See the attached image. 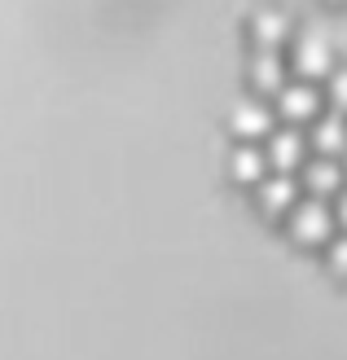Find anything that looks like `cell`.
<instances>
[{
    "label": "cell",
    "mask_w": 347,
    "mask_h": 360,
    "mask_svg": "<svg viewBox=\"0 0 347 360\" xmlns=\"http://www.w3.org/2000/svg\"><path fill=\"white\" fill-rule=\"evenodd\" d=\"M290 233H295V242H330L334 238V211L321 198L295 202L290 207Z\"/></svg>",
    "instance_id": "obj_1"
},
{
    "label": "cell",
    "mask_w": 347,
    "mask_h": 360,
    "mask_svg": "<svg viewBox=\"0 0 347 360\" xmlns=\"http://www.w3.org/2000/svg\"><path fill=\"white\" fill-rule=\"evenodd\" d=\"M277 115H286L290 123H313L321 115V93H317V84H286L282 93H277Z\"/></svg>",
    "instance_id": "obj_2"
},
{
    "label": "cell",
    "mask_w": 347,
    "mask_h": 360,
    "mask_svg": "<svg viewBox=\"0 0 347 360\" xmlns=\"http://www.w3.org/2000/svg\"><path fill=\"white\" fill-rule=\"evenodd\" d=\"M330 70H334V49H330V40L308 35V40L295 44V75H303L308 84H313V79H325Z\"/></svg>",
    "instance_id": "obj_3"
},
{
    "label": "cell",
    "mask_w": 347,
    "mask_h": 360,
    "mask_svg": "<svg viewBox=\"0 0 347 360\" xmlns=\"http://www.w3.org/2000/svg\"><path fill=\"white\" fill-rule=\"evenodd\" d=\"M313 146L321 150V158H339L347 154V115H317L313 119Z\"/></svg>",
    "instance_id": "obj_4"
},
{
    "label": "cell",
    "mask_w": 347,
    "mask_h": 360,
    "mask_svg": "<svg viewBox=\"0 0 347 360\" xmlns=\"http://www.w3.org/2000/svg\"><path fill=\"white\" fill-rule=\"evenodd\" d=\"M303 154H308V146H303V136L295 132V128H286V132H277L268 141V167H277V172H295L299 163H303Z\"/></svg>",
    "instance_id": "obj_5"
},
{
    "label": "cell",
    "mask_w": 347,
    "mask_h": 360,
    "mask_svg": "<svg viewBox=\"0 0 347 360\" xmlns=\"http://www.w3.org/2000/svg\"><path fill=\"white\" fill-rule=\"evenodd\" d=\"M251 84H255V93H282V88H286V66H282L277 53H268V49L255 53V62H251Z\"/></svg>",
    "instance_id": "obj_6"
},
{
    "label": "cell",
    "mask_w": 347,
    "mask_h": 360,
    "mask_svg": "<svg viewBox=\"0 0 347 360\" xmlns=\"http://www.w3.org/2000/svg\"><path fill=\"white\" fill-rule=\"evenodd\" d=\"M303 180H308V189H313V198L343 193V167H339V158H317V163H308Z\"/></svg>",
    "instance_id": "obj_7"
},
{
    "label": "cell",
    "mask_w": 347,
    "mask_h": 360,
    "mask_svg": "<svg viewBox=\"0 0 347 360\" xmlns=\"http://www.w3.org/2000/svg\"><path fill=\"white\" fill-rule=\"evenodd\" d=\"M295 193H299V189H295V180H290L286 172L260 180V207H264V211H290V207L299 202Z\"/></svg>",
    "instance_id": "obj_8"
},
{
    "label": "cell",
    "mask_w": 347,
    "mask_h": 360,
    "mask_svg": "<svg viewBox=\"0 0 347 360\" xmlns=\"http://www.w3.org/2000/svg\"><path fill=\"white\" fill-rule=\"evenodd\" d=\"M233 128L242 132V136H264L272 128V110H268L264 101H242L233 110Z\"/></svg>",
    "instance_id": "obj_9"
},
{
    "label": "cell",
    "mask_w": 347,
    "mask_h": 360,
    "mask_svg": "<svg viewBox=\"0 0 347 360\" xmlns=\"http://www.w3.org/2000/svg\"><path fill=\"white\" fill-rule=\"evenodd\" d=\"M286 18L282 13H260V18H255V27H251V35H255V44H260V49H268V53H277V44L286 40Z\"/></svg>",
    "instance_id": "obj_10"
},
{
    "label": "cell",
    "mask_w": 347,
    "mask_h": 360,
    "mask_svg": "<svg viewBox=\"0 0 347 360\" xmlns=\"http://www.w3.org/2000/svg\"><path fill=\"white\" fill-rule=\"evenodd\" d=\"M264 172H268V158H264V150L242 146V150L233 154V176H237V180H246V185H260V180H264Z\"/></svg>",
    "instance_id": "obj_11"
},
{
    "label": "cell",
    "mask_w": 347,
    "mask_h": 360,
    "mask_svg": "<svg viewBox=\"0 0 347 360\" xmlns=\"http://www.w3.org/2000/svg\"><path fill=\"white\" fill-rule=\"evenodd\" d=\"M330 110L334 115H347V70H330Z\"/></svg>",
    "instance_id": "obj_12"
},
{
    "label": "cell",
    "mask_w": 347,
    "mask_h": 360,
    "mask_svg": "<svg viewBox=\"0 0 347 360\" xmlns=\"http://www.w3.org/2000/svg\"><path fill=\"white\" fill-rule=\"evenodd\" d=\"M330 268L334 273H347V233L343 238H330Z\"/></svg>",
    "instance_id": "obj_13"
},
{
    "label": "cell",
    "mask_w": 347,
    "mask_h": 360,
    "mask_svg": "<svg viewBox=\"0 0 347 360\" xmlns=\"http://www.w3.org/2000/svg\"><path fill=\"white\" fill-rule=\"evenodd\" d=\"M334 224H343V229H347V189L339 193V211H334Z\"/></svg>",
    "instance_id": "obj_14"
},
{
    "label": "cell",
    "mask_w": 347,
    "mask_h": 360,
    "mask_svg": "<svg viewBox=\"0 0 347 360\" xmlns=\"http://www.w3.org/2000/svg\"><path fill=\"white\" fill-rule=\"evenodd\" d=\"M343 180H347V167H343Z\"/></svg>",
    "instance_id": "obj_15"
}]
</instances>
